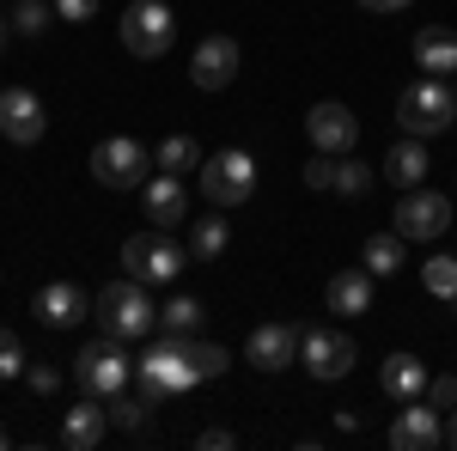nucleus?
Returning a JSON list of instances; mask_svg holds the SVG:
<instances>
[{"mask_svg": "<svg viewBox=\"0 0 457 451\" xmlns=\"http://www.w3.org/2000/svg\"><path fill=\"white\" fill-rule=\"evenodd\" d=\"M92 317H98V330L116 336V342H141V336L159 330V305L146 299V287L135 275H129V280H110L104 293L92 299Z\"/></svg>", "mask_w": 457, "mask_h": 451, "instance_id": "1", "label": "nucleus"}, {"mask_svg": "<svg viewBox=\"0 0 457 451\" xmlns=\"http://www.w3.org/2000/svg\"><path fill=\"white\" fill-rule=\"evenodd\" d=\"M129 379H135V360L122 354L116 336H98V342H86L79 354H73V384L92 390V397H104V403H110V397H122Z\"/></svg>", "mask_w": 457, "mask_h": 451, "instance_id": "2", "label": "nucleus"}, {"mask_svg": "<svg viewBox=\"0 0 457 451\" xmlns=\"http://www.w3.org/2000/svg\"><path fill=\"white\" fill-rule=\"evenodd\" d=\"M396 122H403V135H415V140L452 129V122H457L452 86H445V79H433V73H427V79H415V86L396 98Z\"/></svg>", "mask_w": 457, "mask_h": 451, "instance_id": "3", "label": "nucleus"}, {"mask_svg": "<svg viewBox=\"0 0 457 451\" xmlns=\"http://www.w3.org/2000/svg\"><path fill=\"white\" fill-rule=\"evenodd\" d=\"M135 379H141V390L159 403V397H171V390H189V384H202V372H195V360H189V347H183V336H165V342H153L135 360Z\"/></svg>", "mask_w": 457, "mask_h": 451, "instance_id": "4", "label": "nucleus"}, {"mask_svg": "<svg viewBox=\"0 0 457 451\" xmlns=\"http://www.w3.org/2000/svg\"><path fill=\"white\" fill-rule=\"evenodd\" d=\"M202 196L213 208H245L256 196V159L245 146H220L213 159H202Z\"/></svg>", "mask_w": 457, "mask_h": 451, "instance_id": "5", "label": "nucleus"}, {"mask_svg": "<svg viewBox=\"0 0 457 451\" xmlns=\"http://www.w3.org/2000/svg\"><path fill=\"white\" fill-rule=\"evenodd\" d=\"M183 263H189V250H177L159 226L153 232H135V238H122V269L141 280V287H165V280L183 275Z\"/></svg>", "mask_w": 457, "mask_h": 451, "instance_id": "6", "label": "nucleus"}, {"mask_svg": "<svg viewBox=\"0 0 457 451\" xmlns=\"http://www.w3.org/2000/svg\"><path fill=\"white\" fill-rule=\"evenodd\" d=\"M171 43H177V19H171L165 0H135V6L122 13V49H129V55L159 62Z\"/></svg>", "mask_w": 457, "mask_h": 451, "instance_id": "7", "label": "nucleus"}, {"mask_svg": "<svg viewBox=\"0 0 457 451\" xmlns=\"http://www.w3.org/2000/svg\"><path fill=\"white\" fill-rule=\"evenodd\" d=\"M146 165H153V153H146L141 140H129V135H110V140L92 146V177H98L104 189H141Z\"/></svg>", "mask_w": 457, "mask_h": 451, "instance_id": "8", "label": "nucleus"}, {"mask_svg": "<svg viewBox=\"0 0 457 451\" xmlns=\"http://www.w3.org/2000/svg\"><path fill=\"white\" fill-rule=\"evenodd\" d=\"M452 226V196H439V189H403V202H396V238L403 244H427L439 238Z\"/></svg>", "mask_w": 457, "mask_h": 451, "instance_id": "9", "label": "nucleus"}, {"mask_svg": "<svg viewBox=\"0 0 457 451\" xmlns=\"http://www.w3.org/2000/svg\"><path fill=\"white\" fill-rule=\"evenodd\" d=\"M299 360H305V372H312V379H348L353 372V360H360V347L348 342V336H342V330H299Z\"/></svg>", "mask_w": 457, "mask_h": 451, "instance_id": "10", "label": "nucleus"}, {"mask_svg": "<svg viewBox=\"0 0 457 451\" xmlns=\"http://www.w3.org/2000/svg\"><path fill=\"white\" fill-rule=\"evenodd\" d=\"M43 129H49L43 98H37L31 86H6V92H0V135L12 140V146H37Z\"/></svg>", "mask_w": 457, "mask_h": 451, "instance_id": "11", "label": "nucleus"}, {"mask_svg": "<svg viewBox=\"0 0 457 451\" xmlns=\"http://www.w3.org/2000/svg\"><path fill=\"white\" fill-rule=\"evenodd\" d=\"M305 135H312V146L317 153H353V140H360V116H353L348 104H312V116H305Z\"/></svg>", "mask_w": 457, "mask_h": 451, "instance_id": "12", "label": "nucleus"}, {"mask_svg": "<svg viewBox=\"0 0 457 451\" xmlns=\"http://www.w3.org/2000/svg\"><path fill=\"white\" fill-rule=\"evenodd\" d=\"M189 79H195L202 92H226V86L238 79V43H232V37H202L195 55H189Z\"/></svg>", "mask_w": 457, "mask_h": 451, "instance_id": "13", "label": "nucleus"}, {"mask_svg": "<svg viewBox=\"0 0 457 451\" xmlns=\"http://www.w3.org/2000/svg\"><path fill=\"white\" fill-rule=\"evenodd\" d=\"M390 446L396 451H433L445 446V421H439V409L433 403H403V415H396V427H390Z\"/></svg>", "mask_w": 457, "mask_h": 451, "instance_id": "14", "label": "nucleus"}, {"mask_svg": "<svg viewBox=\"0 0 457 451\" xmlns=\"http://www.w3.org/2000/svg\"><path fill=\"white\" fill-rule=\"evenodd\" d=\"M245 354H250L256 372H281V366H293V360H299V323H256Z\"/></svg>", "mask_w": 457, "mask_h": 451, "instance_id": "15", "label": "nucleus"}, {"mask_svg": "<svg viewBox=\"0 0 457 451\" xmlns=\"http://www.w3.org/2000/svg\"><path fill=\"white\" fill-rule=\"evenodd\" d=\"M104 433H110V409H104V397H79V403H68V415H62V439H68L73 451H92V446H104Z\"/></svg>", "mask_w": 457, "mask_h": 451, "instance_id": "16", "label": "nucleus"}, {"mask_svg": "<svg viewBox=\"0 0 457 451\" xmlns=\"http://www.w3.org/2000/svg\"><path fill=\"white\" fill-rule=\"evenodd\" d=\"M37 317H43L49 330H68L79 317H92V299H86L73 280H49V287L37 293Z\"/></svg>", "mask_w": 457, "mask_h": 451, "instance_id": "17", "label": "nucleus"}, {"mask_svg": "<svg viewBox=\"0 0 457 451\" xmlns=\"http://www.w3.org/2000/svg\"><path fill=\"white\" fill-rule=\"evenodd\" d=\"M415 68H427L433 79H452L457 73V31L452 25H421L415 31Z\"/></svg>", "mask_w": 457, "mask_h": 451, "instance_id": "18", "label": "nucleus"}, {"mask_svg": "<svg viewBox=\"0 0 457 451\" xmlns=\"http://www.w3.org/2000/svg\"><path fill=\"white\" fill-rule=\"evenodd\" d=\"M329 312L336 317H366L372 312V275L366 269H342V275H329Z\"/></svg>", "mask_w": 457, "mask_h": 451, "instance_id": "19", "label": "nucleus"}, {"mask_svg": "<svg viewBox=\"0 0 457 451\" xmlns=\"http://www.w3.org/2000/svg\"><path fill=\"white\" fill-rule=\"evenodd\" d=\"M427 372L415 354H390L385 360V372H378V384H385V397H396V403H415V397H427Z\"/></svg>", "mask_w": 457, "mask_h": 451, "instance_id": "20", "label": "nucleus"}, {"mask_svg": "<svg viewBox=\"0 0 457 451\" xmlns=\"http://www.w3.org/2000/svg\"><path fill=\"white\" fill-rule=\"evenodd\" d=\"M427 165H433V159H427V146H421L415 135H403V140H396V146L385 153V177L396 183V189H421Z\"/></svg>", "mask_w": 457, "mask_h": 451, "instance_id": "21", "label": "nucleus"}, {"mask_svg": "<svg viewBox=\"0 0 457 451\" xmlns=\"http://www.w3.org/2000/svg\"><path fill=\"white\" fill-rule=\"evenodd\" d=\"M183 213H189V189H183L171 171L159 177V183H146V220H153L159 232H165V226H177Z\"/></svg>", "mask_w": 457, "mask_h": 451, "instance_id": "22", "label": "nucleus"}, {"mask_svg": "<svg viewBox=\"0 0 457 451\" xmlns=\"http://www.w3.org/2000/svg\"><path fill=\"white\" fill-rule=\"evenodd\" d=\"M403 263H409V256H403V238H396V232H372V238L360 244V269H366L372 280L396 275Z\"/></svg>", "mask_w": 457, "mask_h": 451, "instance_id": "23", "label": "nucleus"}, {"mask_svg": "<svg viewBox=\"0 0 457 451\" xmlns=\"http://www.w3.org/2000/svg\"><path fill=\"white\" fill-rule=\"evenodd\" d=\"M202 317H208V305H202L195 293H177V299L159 305V330H165V336H195V330H202Z\"/></svg>", "mask_w": 457, "mask_h": 451, "instance_id": "24", "label": "nucleus"}, {"mask_svg": "<svg viewBox=\"0 0 457 451\" xmlns=\"http://www.w3.org/2000/svg\"><path fill=\"white\" fill-rule=\"evenodd\" d=\"M226 244H232V226H226V213H202V220H195V232H189V256H195V263H213Z\"/></svg>", "mask_w": 457, "mask_h": 451, "instance_id": "25", "label": "nucleus"}, {"mask_svg": "<svg viewBox=\"0 0 457 451\" xmlns=\"http://www.w3.org/2000/svg\"><path fill=\"white\" fill-rule=\"evenodd\" d=\"M153 165H165L171 177H183L189 165H202V146H195V135H165L159 153H153Z\"/></svg>", "mask_w": 457, "mask_h": 451, "instance_id": "26", "label": "nucleus"}, {"mask_svg": "<svg viewBox=\"0 0 457 451\" xmlns=\"http://www.w3.org/2000/svg\"><path fill=\"white\" fill-rule=\"evenodd\" d=\"M421 280H427V293H433V299L457 305V256H427Z\"/></svg>", "mask_w": 457, "mask_h": 451, "instance_id": "27", "label": "nucleus"}, {"mask_svg": "<svg viewBox=\"0 0 457 451\" xmlns=\"http://www.w3.org/2000/svg\"><path fill=\"white\" fill-rule=\"evenodd\" d=\"M183 347H189V360H195V372H202V379H220V372L232 366V354H226L220 342H202V336H183Z\"/></svg>", "mask_w": 457, "mask_h": 451, "instance_id": "28", "label": "nucleus"}, {"mask_svg": "<svg viewBox=\"0 0 457 451\" xmlns=\"http://www.w3.org/2000/svg\"><path fill=\"white\" fill-rule=\"evenodd\" d=\"M153 409H159V403H153L146 390H141V397H110V421H116V427H129V433H141Z\"/></svg>", "mask_w": 457, "mask_h": 451, "instance_id": "29", "label": "nucleus"}, {"mask_svg": "<svg viewBox=\"0 0 457 451\" xmlns=\"http://www.w3.org/2000/svg\"><path fill=\"white\" fill-rule=\"evenodd\" d=\"M372 189V165H360V159H336V196H366Z\"/></svg>", "mask_w": 457, "mask_h": 451, "instance_id": "30", "label": "nucleus"}, {"mask_svg": "<svg viewBox=\"0 0 457 451\" xmlns=\"http://www.w3.org/2000/svg\"><path fill=\"white\" fill-rule=\"evenodd\" d=\"M49 13H55V0H19V6H12V25L25 37H43L49 31Z\"/></svg>", "mask_w": 457, "mask_h": 451, "instance_id": "31", "label": "nucleus"}, {"mask_svg": "<svg viewBox=\"0 0 457 451\" xmlns=\"http://www.w3.org/2000/svg\"><path fill=\"white\" fill-rule=\"evenodd\" d=\"M25 366H31V354H25V342H19V336H12V330L0 323V379H19Z\"/></svg>", "mask_w": 457, "mask_h": 451, "instance_id": "32", "label": "nucleus"}, {"mask_svg": "<svg viewBox=\"0 0 457 451\" xmlns=\"http://www.w3.org/2000/svg\"><path fill=\"white\" fill-rule=\"evenodd\" d=\"M427 403H433L439 415H452L457 409V372H433V379H427Z\"/></svg>", "mask_w": 457, "mask_h": 451, "instance_id": "33", "label": "nucleus"}, {"mask_svg": "<svg viewBox=\"0 0 457 451\" xmlns=\"http://www.w3.org/2000/svg\"><path fill=\"white\" fill-rule=\"evenodd\" d=\"M305 183L312 189H336V153H317L312 165H305Z\"/></svg>", "mask_w": 457, "mask_h": 451, "instance_id": "34", "label": "nucleus"}, {"mask_svg": "<svg viewBox=\"0 0 457 451\" xmlns=\"http://www.w3.org/2000/svg\"><path fill=\"white\" fill-rule=\"evenodd\" d=\"M25 379H31V390H37V397L62 390V372H55V366H25Z\"/></svg>", "mask_w": 457, "mask_h": 451, "instance_id": "35", "label": "nucleus"}, {"mask_svg": "<svg viewBox=\"0 0 457 451\" xmlns=\"http://www.w3.org/2000/svg\"><path fill=\"white\" fill-rule=\"evenodd\" d=\"M55 13H62L68 25H86V19L98 13V0H55Z\"/></svg>", "mask_w": 457, "mask_h": 451, "instance_id": "36", "label": "nucleus"}, {"mask_svg": "<svg viewBox=\"0 0 457 451\" xmlns=\"http://www.w3.org/2000/svg\"><path fill=\"white\" fill-rule=\"evenodd\" d=\"M202 446H208V451H226V446H238V439H232L226 427H208V433H202Z\"/></svg>", "mask_w": 457, "mask_h": 451, "instance_id": "37", "label": "nucleus"}, {"mask_svg": "<svg viewBox=\"0 0 457 451\" xmlns=\"http://www.w3.org/2000/svg\"><path fill=\"white\" fill-rule=\"evenodd\" d=\"M366 13H409V0H360Z\"/></svg>", "mask_w": 457, "mask_h": 451, "instance_id": "38", "label": "nucleus"}, {"mask_svg": "<svg viewBox=\"0 0 457 451\" xmlns=\"http://www.w3.org/2000/svg\"><path fill=\"white\" fill-rule=\"evenodd\" d=\"M445 446H457V409H452V421H445Z\"/></svg>", "mask_w": 457, "mask_h": 451, "instance_id": "39", "label": "nucleus"}, {"mask_svg": "<svg viewBox=\"0 0 457 451\" xmlns=\"http://www.w3.org/2000/svg\"><path fill=\"white\" fill-rule=\"evenodd\" d=\"M6 37H12V19H0V49H6Z\"/></svg>", "mask_w": 457, "mask_h": 451, "instance_id": "40", "label": "nucleus"}, {"mask_svg": "<svg viewBox=\"0 0 457 451\" xmlns=\"http://www.w3.org/2000/svg\"><path fill=\"white\" fill-rule=\"evenodd\" d=\"M6 446H12V433H6V427H0V451H6Z\"/></svg>", "mask_w": 457, "mask_h": 451, "instance_id": "41", "label": "nucleus"}, {"mask_svg": "<svg viewBox=\"0 0 457 451\" xmlns=\"http://www.w3.org/2000/svg\"><path fill=\"white\" fill-rule=\"evenodd\" d=\"M452 79H457V73H452ZM452 98H457V86H452Z\"/></svg>", "mask_w": 457, "mask_h": 451, "instance_id": "42", "label": "nucleus"}]
</instances>
